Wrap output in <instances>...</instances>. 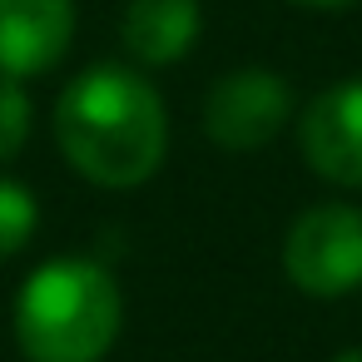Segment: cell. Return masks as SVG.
<instances>
[{
  "label": "cell",
  "instance_id": "cell-4",
  "mask_svg": "<svg viewBox=\"0 0 362 362\" xmlns=\"http://www.w3.org/2000/svg\"><path fill=\"white\" fill-rule=\"evenodd\" d=\"M293 119V90L273 70H228L204 95V134L218 149L248 154L273 144Z\"/></svg>",
  "mask_w": 362,
  "mask_h": 362
},
{
  "label": "cell",
  "instance_id": "cell-6",
  "mask_svg": "<svg viewBox=\"0 0 362 362\" xmlns=\"http://www.w3.org/2000/svg\"><path fill=\"white\" fill-rule=\"evenodd\" d=\"M70 40L75 0H0V75H45L65 60Z\"/></svg>",
  "mask_w": 362,
  "mask_h": 362
},
{
  "label": "cell",
  "instance_id": "cell-7",
  "mask_svg": "<svg viewBox=\"0 0 362 362\" xmlns=\"http://www.w3.org/2000/svg\"><path fill=\"white\" fill-rule=\"evenodd\" d=\"M204 16L199 0H129L124 21H119V40L124 55L134 65H174L189 55V45L199 40Z\"/></svg>",
  "mask_w": 362,
  "mask_h": 362
},
{
  "label": "cell",
  "instance_id": "cell-10",
  "mask_svg": "<svg viewBox=\"0 0 362 362\" xmlns=\"http://www.w3.org/2000/svg\"><path fill=\"white\" fill-rule=\"evenodd\" d=\"M293 6H303V11H347L357 0H293Z\"/></svg>",
  "mask_w": 362,
  "mask_h": 362
},
{
  "label": "cell",
  "instance_id": "cell-2",
  "mask_svg": "<svg viewBox=\"0 0 362 362\" xmlns=\"http://www.w3.org/2000/svg\"><path fill=\"white\" fill-rule=\"evenodd\" d=\"M124 327V293L95 258L40 263L16 298V342L25 362H105Z\"/></svg>",
  "mask_w": 362,
  "mask_h": 362
},
{
  "label": "cell",
  "instance_id": "cell-3",
  "mask_svg": "<svg viewBox=\"0 0 362 362\" xmlns=\"http://www.w3.org/2000/svg\"><path fill=\"white\" fill-rule=\"evenodd\" d=\"M283 273L308 298H347L362 288V209L313 204L283 238Z\"/></svg>",
  "mask_w": 362,
  "mask_h": 362
},
{
  "label": "cell",
  "instance_id": "cell-5",
  "mask_svg": "<svg viewBox=\"0 0 362 362\" xmlns=\"http://www.w3.org/2000/svg\"><path fill=\"white\" fill-rule=\"evenodd\" d=\"M298 149L317 179L362 189V80H337L303 105Z\"/></svg>",
  "mask_w": 362,
  "mask_h": 362
},
{
  "label": "cell",
  "instance_id": "cell-8",
  "mask_svg": "<svg viewBox=\"0 0 362 362\" xmlns=\"http://www.w3.org/2000/svg\"><path fill=\"white\" fill-rule=\"evenodd\" d=\"M35 223H40V204L25 184L0 174V258H16L30 238H35Z\"/></svg>",
  "mask_w": 362,
  "mask_h": 362
},
{
  "label": "cell",
  "instance_id": "cell-9",
  "mask_svg": "<svg viewBox=\"0 0 362 362\" xmlns=\"http://www.w3.org/2000/svg\"><path fill=\"white\" fill-rule=\"evenodd\" d=\"M30 139V95L21 90V80L0 75V164H11Z\"/></svg>",
  "mask_w": 362,
  "mask_h": 362
},
{
  "label": "cell",
  "instance_id": "cell-1",
  "mask_svg": "<svg viewBox=\"0 0 362 362\" xmlns=\"http://www.w3.org/2000/svg\"><path fill=\"white\" fill-rule=\"evenodd\" d=\"M55 139L70 169L100 189H134L169 154V110L129 65H90L55 100Z\"/></svg>",
  "mask_w": 362,
  "mask_h": 362
},
{
  "label": "cell",
  "instance_id": "cell-11",
  "mask_svg": "<svg viewBox=\"0 0 362 362\" xmlns=\"http://www.w3.org/2000/svg\"><path fill=\"white\" fill-rule=\"evenodd\" d=\"M332 362H362V347H342V352H337Z\"/></svg>",
  "mask_w": 362,
  "mask_h": 362
}]
</instances>
